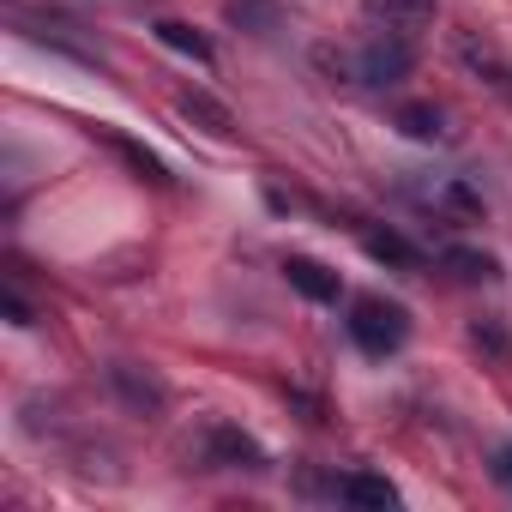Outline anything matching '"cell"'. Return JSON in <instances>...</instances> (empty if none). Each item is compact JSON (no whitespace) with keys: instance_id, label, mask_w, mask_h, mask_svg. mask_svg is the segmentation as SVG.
Returning a JSON list of instances; mask_svg holds the SVG:
<instances>
[{"instance_id":"12","label":"cell","mask_w":512,"mask_h":512,"mask_svg":"<svg viewBox=\"0 0 512 512\" xmlns=\"http://www.w3.org/2000/svg\"><path fill=\"white\" fill-rule=\"evenodd\" d=\"M434 205H440V211H452L458 223H476V217H482V193H476L470 181H458V175L434 193Z\"/></svg>"},{"instance_id":"11","label":"cell","mask_w":512,"mask_h":512,"mask_svg":"<svg viewBox=\"0 0 512 512\" xmlns=\"http://www.w3.org/2000/svg\"><path fill=\"white\" fill-rule=\"evenodd\" d=\"M151 31H157V43H163V49H175V55H187L193 67H211V61H217V55H211V43H205V37H199L193 25H181V19H157Z\"/></svg>"},{"instance_id":"15","label":"cell","mask_w":512,"mask_h":512,"mask_svg":"<svg viewBox=\"0 0 512 512\" xmlns=\"http://www.w3.org/2000/svg\"><path fill=\"white\" fill-rule=\"evenodd\" d=\"M446 266L458 278H494V260H488V253H470V247H446Z\"/></svg>"},{"instance_id":"8","label":"cell","mask_w":512,"mask_h":512,"mask_svg":"<svg viewBox=\"0 0 512 512\" xmlns=\"http://www.w3.org/2000/svg\"><path fill=\"white\" fill-rule=\"evenodd\" d=\"M332 494L350 500V506H368V512H392L398 506V488L386 476H374V470H350L344 482H332Z\"/></svg>"},{"instance_id":"10","label":"cell","mask_w":512,"mask_h":512,"mask_svg":"<svg viewBox=\"0 0 512 512\" xmlns=\"http://www.w3.org/2000/svg\"><path fill=\"white\" fill-rule=\"evenodd\" d=\"M392 127H398L404 139H416V145H440V139H446V115H440L434 103H404V109L392 115Z\"/></svg>"},{"instance_id":"3","label":"cell","mask_w":512,"mask_h":512,"mask_svg":"<svg viewBox=\"0 0 512 512\" xmlns=\"http://www.w3.org/2000/svg\"><path fill=\"white\" fill-rule=\"evenodd\" d=\"M199 458H205V470H266V452L253 446L241 428H223V422H211V428H205Z\"/></svg>"},{"instance_id":"16","label":"cell","mask_w":512,"mask_h":512,"mask_svg":"<svg viewBox=\"0 0 512 512\" xmlns=\"http://www.w3.org/2000/svg\"><path fill=\"white\" fill-rule=\"evenodd\" d=\"M115 151H121V157H127V163H133V169H139V181H157V187H163V181H169V169H163V163H157V157H151V151H139V145H133V139H115Z\"/></svg>"},{"instance_id":"17","label":"cell","mask_w":512,"mask_h":512,"mask_svg":"<svg viewBox=\"0 0 512 512\" xmlns=\"http://www.w3.org/2000/svg\"><path fill=\"white\" fill-rule=\"evenodd\" d=\"M470 344H476V350H488V356H500V362L512 356V344H506V332H500V326H470Z\"/></svg>"},{"instance_id":"7","label":"cell","mask_w":512,"mask_h":512,"mask_svg":"<svg viewBox=\"0 0 512 512\" xmlns=\"http://www.w3.org/2000/svg\"><path fill=\"white\" fill-rule=\"evenodd\" d=\"M109 386H115L133 410H163V404H169V386H163L157 374H139L133 362H115V368H109Z\"/></svg>"},{"instance_id":"19","label":"cell","mask_w":512,"mask_h":512,"mask_svg":"<svg viewBox=\"0 0 512 512\" xmlns=\"http://www.w3.org/2000/svg\"><path fill=\"white\" fill-rule=\"evenodd\" d=\"M0 308H7V320H13V326H37V314H31V302H25V296H19L13 284H7V290H0Z\"/></svg>"},{"instance_id":"5","label":"cell","mask_w":512,"mask_h":512,"mask_svg":"<svg viewBox=\"0 0 512 512\" xmlns=\"http://www.w3.org/2000/svg\"><path fill=\"white\" fill-rule=\"evenodd\" d=\"M284 278H290L296 296H308V302H320V308H332V302L344 296V278H338L332 266L308 260V253H290V260H284Z\"/></svg>"},{"instance_id":"4","label":"cell","mask_w":512,"mask_h":512,"mask_svg":"<svg viewBox=\"0 0 512 512\" xmlns=\"http://www.w3.org/2000/svg\"><path fill=\"white\" fill-rule=\"evenodd\" d=\"M362 19L374 31H398V37H416L440 19V0H362Z\"/></svg>"},{"instance_id":"18","label":"cell","mask_w":512,"mask_h":512,"mask_svg":"<svg viewBox=\"0 0 512 512\" xmlns=\"http://www.w3.org/2000/svg\"><path fill=\"white\" fill-rule=\"evenodd\" d=\"M488 476H494V488H500V494H512V440L488 452Z\"/></svg>"},{"instance_id":"14","label":"cell","mask_w":512,"mask_h":512,"mask_svg":"<svg viewBox=\"0 0 512 512\" xmlns=\"http://www.w3.org/2000/svg\"><path fill=\"white\" fill-rule=\"evenodd\" d=\"M458 55H464V61H470L476 73H488V85H494V91H506V97H512V73L500 67V55H494L488 43H476V37H464V43H458Z\"/></svg>"},{"instance_id":"2","label":"cell","mask_w":512,"mask_h":512,"mask_svg":"<svg viewBox=\"0 0 512 512\" xmlns=\"http://www.w3.org/2000/svg\"><path fill=\"white\" fill-rule=\"evenodd\" d=\"M416 73V37H398V31H374L362 49H356V85L368 91H392Z\"/></svg>"},{"instance_id":"13","label":"cell","mask_w":512,"mask_h":512,"mask_svg":"<svg viewBox=\"0 0 512 512\" xmlns=\"http://www.w3.org/2000/svg\"><path fill=\"white\" fill-rule=\"evenodd\" d=\"M362 247L374 253L380 266H416V247H410L404 235H392V229H368V235H362Z\"/></svg>"},{"instance_id":"9","label":"cell","mask_w":512,"mask_h":512,"mask_svg":"<svg viewBox=\"0 0 512 512\" xmlns=\"http://www.w3.org/2000/svg\"><path fill=\"white\" fill-rule=\"evenodd\" d=\"M223 19L235 31H247V37H278L284 7H278V0H223Z\"/></svg>"},{"instance_id":"6","label":"cell","mask_w":512,"mask_h":512,"mask_svg":"<svg viewBox=\"0 0 512 512\" xmlns=\"http://www.w3.org/2000/svg\"><path fill=\"white\" fill-rule=\"evenodd\" d=\"M175 115L193 121V127L211 133V139H235V115H229L211 91H181V97H175Z\"/></svg>"},{"instance_id":"1","label":"cell","mask_w":512,"mask_h":512,"mask_svg":"<svg viewBox=\"0 0 512 512\" xmlns=\"http://www.w3.org/2000/svg\"><path fill=\"white\" fill-rule=\"evenodd\" d=\"M344 332H350V344H356L362 356L386 362V356L404 350V338H410V314H404L398 302H386V296H356Z\"/></svg>"}]
</instances>
